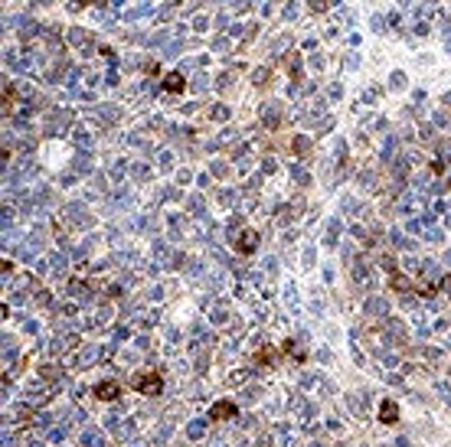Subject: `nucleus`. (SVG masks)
Masks as SVG:
<instances>
[{
    "label": "nucleus",
    "mask_w": 451,
    "mask_h": 447,
    "mask_svg": "<svg viewBox=\"0 0 451 447\" xmlns=\"http://www.w3.org/2000/svg\"><path fill=\"white\" fill-rule=\"evenodd\" d=\"M236 414V405H229V402H222V405H216L213 408V421H219V418H232Z\"/></svg>",
    "instance_id": "4"
},
{
    "label": "nucleus",
    "mask_w": 451,
    "mask_h": 447,
    "mask_svg": "<svg viewBox=\"0 0 451 447\" xmlns=\"http://www.w3.org/2000/svg\"><path fill=\"white\" fill-rule=\"evenodd\" d=\"M444 288H448V290H451V278H448V281H444Z\"/></svg>",
    "instance_id": "7"
},
{
    "label": "nucleus",
    "mask_w": 451,
    "mask_h": 447,
    "mask_svg": "<svg viewBox=\"0 0 451 447\" xmlns=\"http://www.w3.org/2000/svg\"><path fill=\"white\" fill-rule=\"evenodd\" d=\"M118 392H121L118 382H102V386H95V395L102 402H115V398H118Z\"/></svg>",
    "instance_id": "2"
},
{
    "label": "nucleus",
    "mask_w": 451,
    "mask_h": 447,
    "mask_svg": "<svg viewBox=\"0 0 451 447\" xmlns=\"http://www.w3.org/2000/svg\"><path fill=\"white\" fill-rule=\"evenodd\" d=\"M396 418H399V408H396V402H392V398H386V402L379 405V421H382V424H392Z\"/></svg>",
    "instance_id": "3"
},
{
    "label": "nucleus",
    "mask_w": 451,
    "mask_h": 447,
    "mask_svg": "<svg viewBox=\"0 0 451 447\" xmlns=\"http://www.w3.org/2000/svg\"><path fill=\"white\" fill-rule=\"evenodd\" d=\"M134 388H141L144 395H157L160 392V376L157 372H147V376H134Z\"/></svg>",
    "instance_id": "1"
},
{
    "label": "nucleus",
    "mask_w": 451,
    "mask_h": 447,
    "mask_svg": "<svg viewBox=\"0 0 451 447\" xmlns=\"http://www.w3.org/2000/svg\"><path fill=\"white\" fill-rule=\"evenodd\" d=\"M242 238H245V242H239V248H245V252H252V248H255V245H258V238H255V232H245V235H242Z\"/></svg>",
    "instance_id": "6"
},
{
    "label": "nucleus",
    "mask_w": 451,
    "mask_h": 447,
    "mask_svg": "<svg viewBox=\"0 0 451 447\" xmlns=\"http://www.w3.org/2000/svg\"><path fill=\"white\" fill-rule=\"evenodd\" d=\"M164 85H167V92H180L183 88V76L180 72H170V76L164 78Z\"/></svg>",
    "instance_id": "5"
}]
</instances>
